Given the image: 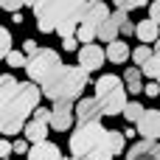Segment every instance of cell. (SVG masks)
I'll use <instances>...</instances> for the list:
<instances>
[{
  "label": "cell",
  "instance_id": "1",
  "mask_svg": "<svg viewBox=\"0 0 160 160\" xmlns=\"http://www.w3.org/2000/svg\"><path fill=\"white\" fill-rule=\"evenodd\" d=\"M39 98H42V87H37V82H20V87L6 101H0V135L22 132L25 118L34 115Z\"/></svg>",
  "mask_w": 160,
  "mask_h": 160
},
{
  "label": "cell",
  "instance_id": "2",
  "mask_svg": "<svg viewBox=\"0 0 160 160\" xmlns=\"http://www.w3.org/2000/svg\"><path fill=\"white\" fill-rule=\"evenodd\" d=\"M90 73L79 65V68H68L62 65L45 84H42V96H48L51 101H79L82 90L87 87Z\"/></svg>",
  "mask_w": 160,
  "mask_h": 160
},
{
  "label": "cell",
  "instance_id": "3",
  "mask_svg": "<svg viewBox=\"0 0 160 160\" xmlns=\"http://www.w3.org/2000/svg\"><path fill=\"white\" fill-rule=\"evenodd\" d=\"M87 0H37L34 3V20L37 28L42 34L56 31V25L62 20H79L82 22V11H84Z\"/></svg>",
  "mask_w": 160,
  "mask_h": 160
},
{
  "label": "cell",
  "instance_id": "4",
  "mask_svg": "<svg viewBox=\"0 0 160 160\" xmlns=\"http://www.w3.org/2000/svg\"><path fill=\"white\" fill-rule=\"evenodd\" d=\"M104 135H107V129H104L101 118L76 124L70 132V155H93L98 149V143L104 141Z\"/></svg>",
  "mask_w": 160,
  "mask_h": 160
},
{
  "label": "cell",
  "instance_id": "5",
  "mask_svg": "<svg viewBox=\"0 0 160 160\" xmlns=\"http://www.w3.org/2000/svg\"><path fill=\"white\" fill-rule=\"evenodd\" d=\"M59 68H62V59H59V53L51 51V48H39V51L31 53L28 62H25V70H28L31 82H37V84H45Z\"/></svg>",
  "mask_w": 160,
  "mask_h": 160
},
{
  "label": "cell",
  "instance_id": "6",
  "mask_svg": "<svg viewBox=\"0 0 160 160\" xmlns=\"http://www.w3.org/2000/svg\"><path fill=\"white\" fill-rule=\"evenodd\" d=\"M124 146H127V135L118 132V129H107L104 141L98 143V149H96L90 158H93V160H112L115 155L124 152Z\"/></svg>",
  "mask_w": 160,
  "mask_h": 160
},
{
  "label": "cell",
  "instance_id": "7",
  "mask_svg": "<svg viewBox=\"0 0 160 160\" xmlns=\"http://www.w3.org/2000/svg\"><path fill=\"white\" fill-rule=\"evenodd\" d=\"M76 121V110H73V101H53L51 107V127L59 129V132H68Z\"/></svg>",
  "mask_w": 160,
  "mask_h": 160
},
{
  "label": "cell",
  "instance_id": "8",
  "mask_svg": "<svg viewBox=\"0 0 160 160\" xmlns=\"http://www.w3.org/2000/svg\"><path fill=\"white\" fill-rule=\"evenodd\" d=\"M127 101H129V98H127V84H121V87H115V90H110L107 96L98 98L104 115H121L124 107H127Z\"/></svg>",
  "mask_w": 160,
  "mask_h": 160
},
{
  "label": "cell",
  "instance_id": "9",
  "mask_svg": "<svg viewBox=\"0 0 160 160\" xmlns=\"http://www.w3.org/2000/svg\"><path fill=\"white\" fill-rule=\"evenodd\" d=\"M104 59H107V51H101V48H98V45H93V42H87V45H82V48H79V65H82L87 73H93V70L104 68Z\"/></svg>",
  "mask_w": 160,
  "mask_h": 160
},
{
  "label": "cell",
  "instance_id": "10",
  "mask_svg": "<svg viewBox=\"0 0 160 160\" xmlns=\"http://www.w3.org/2000/svg\"><path fill=\"white\" fill-rule=\"evenodd\" d=\"M127 160H160V143L143 138V141H138L135 146H129Z\"/></svg>",
  "mask_w": 160,
  "mask_h": 160
},
{
  "label": "cell",
  "instance_id": "11",
  "mask_svg": "<svg viewBox=\"0 0 160 160\" xmlns=\"http://www.w3.org/2000/svg\"><path fill=\"white\" fill-rule=\"evenodd\" d=\"M104 20H110V8L104 0H87L84 3V11H82V22H90V25H101Z\"/></svg>",
  "mask_w": 160,
  "mask_h": 160
},
{
  "label": "cell",
  "instance_id": "12",
  "mask_svg": "<svg viewBox=\"0 0 160 160\" xmlns=\"http://www.w3.org/2000/svg\"><path fill=\"white\" fill-rule=\"evenodd\" d=\"M101 115H104V112H101V104H98L96 96L76 101V124H82V121H98Z\"/></svg>",
  "mask_w": 160,
  "mask_h": 160
},
{
  "label": "cell",
  "instance_id": "13",
  "mask_svg": "<svg viewBox=\"0 0 160 160\" xmlns=\"http://www.w3.org/2000/svg\"><path fill=\"white\" fill-rule=\"evenodd\" d=\"M138 132L149 141H158L160 138V110H146L138 121Z\"/></svg>",
  "mask_w": 160,
  "mask_h": 160
},
{
  "label": "cell",
  "instance_id": "14",
  "mask_svg": "<svg viewBox=\"0 0 160 160\" xmlns=\"http://www.w3.org/2000/svg\"><path fill=\"white\" fill-rule=\"evenodd\" d=\"M28 160H62V152H59L56 143L39 141V143H31V149H28Z\"/></svg>",
  "mask_w": 160,
  "mask_h": 160
},
{
  "label": "cell",
  "instance_id": "15",
  "mask_svg": "<svg viewBox=\"0 0 160 160\" xmlns=\"http://www.w3.org/2000/svg\"><path fill=\"white\" fill-rule=\"evenodd\" d=\"M135 37L141 39V42H158L160 37V25L149 17V20H141L138 25H135Z\"/></svg>",
  "mask_w": 160,
  "mask_h": 160
},
{
  "label": "cell",
  "instance_id": "16",
  "mask_svg": "<svg viewBox=\"0 0 160 160\" xmlns=\"http://www.w3.org/2000/svg\"><path fill=\"white\" fill-rule=\"evenodd\" d=\"M129 56H132V51H129V45H127L124 39H112V42H107V59H110V62L121 65V62H127Z\"/></svg>",
  "mask_w": 160,
  "mask_h": 160
},
{
  "label": "cell",
  "instance_id": "17",
  "mask_svg": "<svg viewBox=\"0 0 160 160\" xmlns=\"http://www.w3.org/2000/svg\"><path fill=\"white\" fill-rule=\"evenodd\" d=\"M124 84H127V93H132V96H138V93H143V70L135 65V68H127V73H124Z\"/></svg>",
  "mask_w": 160,
  "mask_h": 160
},
{
  "label": "cell",
  "instance_id": "18",
  "mask_svg": "<svg viewBox=\"0 0 160 160\" xmlns=\"http://www.w3.org/2000/svg\"><path fill=\"white\" fill-rule=\"evenodd\" d=\"M121 84H124V79H118V76H112V73H104V76H98V82H96V87H93V90H96L93 96L101 98V96H107L110 90H115V87H121Z\"/></svg>",
  "mask_w": 160,
  "mask_h": 160
},
{
  "label": "cell",
  "instance_id": "19",
  "mask_svg": "<svg viewBox=\"0 0 160 160\" xmlns=\"http://www.w3.org/2000/svg\"><path fill=\"white\" fill-rule=\"evenodd\" d=\"M45 135H48V124H45V121H37V118H34V121H28V124H25V138H28V143L48 141Z\"/></svg>",
  "mask_w": 160,
  "mask_h": 160
},
{
  "label": "cell",
  "instance_id": "20",
  "mask_svg": "<svg viewBox=\"0 0 160 160\" xmlns=\"http://www.w3.org/2000/svg\"><path fill=\"white\" fill-rule=\"evenodd\" d=\"M118 34H121V28H118V22H115L112 14H110V20H104V22L98 25V39H101V42H112Z\"/></svg>",
  "mask_w": 160,
  "mask_h": 160
},
{
  "label": "cell",
  "instance_id": "21",
  "mask_svg": "<svg viewBox=\"0 0 160 160\" xmlns=\"http://www.w3.org/2000/svg\"><path fill=\"white\" fill-rule=\"evenodd\" d=\"M141 70H143V76H149V79L160 82V56H158V53H152V56L141 65Z\"/></svg>",
  "mask_w": 160,
  "mask_h": 160
},
{
  "label": "cell",
  "instance_id": "22",
  "mask_svg": "<svg viewBox=\"0 0 160 160\" xmlns=\"http://www.w3.org/2000/svg\"><path fill=\"white\" fill-rule=\"evenodd\" d=\"M17 87H20V82H17L11 73H3V76H0V101H6Z\"/></svg>",
  "mask_w": 160,
  "mask_h": 160
},
{
  "label": "cell",
  "instance_id": "23",
  "mask_svg": "<svg viewBox=\"0 0 160 160\" xmlns=\"http://www.w3.org/2000/svg\"><path fill=\"white\" fill-rule=\"evenodd\" d=\"M96 37H98V25H90V22H82V25H79V31H76V39H79L82 45L93 42Z\"/></svg>",
  "mask_w": 160,
  "mask_h": 160
},
{
  "label": "cell",
  "instance_id": "24",
  "mask_svg": "<svg viewBox=\"0 0 160 160\" xmlns=\"http://www.w3.org/2000/svg\"><path fill=\"white\" fill-rule=\"evenodd\" d=\"M143 112H146V110L141 107V101H127V107H124V112H121V115H124L129 124H138Z\"/></svg>",
  "mask_w": 160,
  "mask_h": 160
},
{
  "label": "cell",
  "instance_id": "25",
  "mask_svg": "<svg viewBox=\"0 0 160 160\" xmlns=\"http://www.w3.org/2000/svg\"><path fill=\"white\" fill-rule=\"evenodd\" d=\"M112 20L118 22V28H121V34H127V37H129V34H135V25H132V20L127 17V11H124V8H115V14H112Z\"/></svg>",
  "mask_w": 160,
  "mask_h": 160
},
{
  "label": "cell",
  "instance_id": "26",
  "mask_svg": "<svg viewBox=\"0 0 160 160\" xmlns=\"http://www.w3.org/2000/svg\"><path fill=\"white\" fill-rule=\"evenodd\" d=\"M79 25H82L79 20H62V22L56 25V34H59L62 39H65V37H76V31H79Z\"/></svg>",
  "mask_w": 160,
  "mask_h": 160
},
{
  "label": "cell",
  "instance_id": "27",
  "mask_svg": "<svg viewBox=\"0 0 160 160\" xmlns=\"http://www.w3.org/2000/svg\"><path fill=\"white\" fill-rule=\"evenodd\" d=\"M152 53H155V51H152L149 45H138V48L132 51V62H135V65L141 68V65H143V62H146V59H149Z\"/></svg>",
  "mask_w": 160,
  "mask_h": 160
},
{
  "label": "cell",
  "instance_id": "28",
  "mask_svg": "<svg viewBox=\"0 0 160 160\" xmlns=\"http://www.w3.org/2000/svg\"><path fill=\"white\" fill-rule=\"evenodd\" d=\"M6 62H8L11 68H25V62H28V56H25V51H8V56H6Z\"/></svg>",
  "mask_w": 160,
  "mask_h": 160
},
{
  "label": "cell",
  "instance_id": "29",
  "mask_svg": "<svg viewBox=\"0 0 160 160\" xmlns=\"http://www.w3.org/2000/svg\"><path fill=\"white\" fill-rule=\"evenodd\" d=\"M11 51V31L8 28H0V59H6Z\"/></svg>",
  "mask_w": 160,
  "mask_h": 160
},
{
  "label": "cell",
  "instance_id": "30",
  "mask_svg": "<svg viewBox=\"0 0 160 160\" xmlns=\"http://www.w3.org/2000/svg\"><path fill=\"white\" fill-rule=\"evenodd\" d=\"M149 0H115V8H124V11H132V8H141L146 6Z\"/></svg>",
  "mask_w": 160,
  "mask_h": 160
},
{
  "label": "cell",
  "instance_id": "31",
  "mask_svg": "<svg viewBox=\"0 0 160 160\" xmlns=\"http://www.w3.org/2000/svg\"><path fill=\"white\" fill-rule=\"evenodd\" d=\"M22 6H28V0H3V11H20Z\"/></svg>",
  "mask_w": 160,
  "mask_h": 160
},
{
  "label": "cell",
  "instance_id": "32",
  "mask_svg": "<svg viewBox=\"0 0 160 160\" xmlns=\"http://www.w3.org/2000/svg\"><path fill=\"white\" fill-rule=\"evenodd\" d=\"M34 118H37V121H45V124H51V110H48V107H37V110H34Z\"/></svg>",
  "mask_w": 160,
  "mask_h": 160
},
{
  "label": "cell",
  "instance_id": "33",
  "mask_svg": "<svg viewBox=\"0 0 160 160\" xmlns=\"http://www.w3.org/2000/svg\"><path fill=\"white\" fill-rule=\"evenodd\" d=\"M11 152H14V143H8V141L3 138V141H0V160H8Z\"/></svg>",
  "mask_w": 160,
  "mask_h": 160
},
{
  "label": "cell",
  "instance_id": "34",
  "mask_svg": "<svg viewBox=\"0 0 160 160\" xmlns=\"http://www.w3.org/2000/svg\"><path fill=\"white\" fill-rule=\"evenodd\" d=\"M143 93H146V96H152V98H158V96H160V82H155V79H152V82L143 87Z\"/></svg>",
  "mask_w": 160,
  "mask_h": 160
},
{
  "label": "cell",
  "instance_id": "35",
  "mask_svg": "<svg viewBox=\"0 0 160 160\" xmlns=\"http://www.w3.org/2000/svg\"><path fill=\"white\" fill-rule=\"evenodd\" d=\"M149 17L160 25V0H152V3H149Z\"/></svg>",
  "mask_w": 160,
  "mask_h": 160
},
{
  "label": "cell",
  "instance_id": "36",
  "mask_svg": "<svg viewBox=\"0 0 160 160\" xmlns=\"http://www.w3.org/2000/svg\"><path fill=\"white\" fill-rule=\"evenodd\" d=\"M31 146H28V138H22V141H14V155H25Z\"/></svg>",
  "mask_w": 160,
  "mask_h": 160
},
{
  "label": "cell",
  "instance_id": "37",
  "mask_svg": "<svg viewBox=\"0 0 160 160\" xmlns=\"http://www.w3.org/2000/svg\"><path fill=\"white\" fill-rule=\"evenodd\" d=\"M22 51H25V56H31V53H37L39 48H37V42H34V39H25V42H22Z\"/></svg>",
  "mask_w": 160,
  "mask_h": 160
},
{
  "label": "cell",
  "instance_id": "38",
  "mask_svg": "<svg viewBox=\"0 0 160 160\" xmlns=\"http://www.w3.org/2000/svg\"><path fill=\"white\" fill-rule=\"evenodd\" d=\"M76 45H79V39H76V37H65V39H62V48H65V51H73Z\"/></svg>",
  "mask_w": 160,
  "mask_h": 160
},
{
  "label": "cell",
  "instance_id": "39",
  "mask_svg": "<svg viewBox=\"0 0 160 160\" xmlns=\"http://www.w3.org/2000/svg\"><path fill=\"white\" fill-rule=\"evenodd\" d=\"M70 160H93V158H90V155H73Z\"/></svg>",
  "mask_w": 160,
  "mask_h": 160
},
{
  "label": "cell",
  "instance_id": "40",
  "mask_svg": "<svg viewBox=\"0 0 160 160\" xmlns=\"http://www.w3.org/2000/svg\"><path fill=\"white\" fill-rule=\"evenodd\" d=\"M155 53H158V56H160V37H158V48H155Z\"/></svg>",
  "mask_w": 160,
  "mask_h": 160
},
{
  "label": "cell",
  "instance_id": "41",
  "mask_svg": "<svg viewBox=\"0 0 160 160\" xmlns=\"http://www.w3.org/2000/svg\"><path fill=\"white\" fill-rule=\"evenodd\" d=\"M0 6H3V0H0Z\"/></svg>",
  "mask_w": 160,
  "mask_h": 160
}]
</instances>
